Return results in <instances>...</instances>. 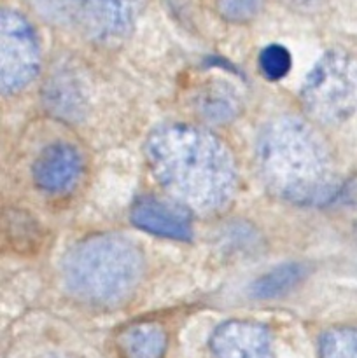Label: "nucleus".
I'll return each instance as SVG.
<instances>
[{
  "label": "nucleus",
  "instance_id": "1",
  "mask_svg": "<svg viewBox=\"0 0 357 358\" xmlns=\"http://www.w3.org/2000/svg\"><path fill=\"white\" fill-rule=\"evenodd\" d=\"M154 178L184 208L217 213L237 191V166L230 149L200 126L164 124L146 143Z\"/></svg>",
  "mask_w": 357,
  "mask_h": 358
},
{
  "label": "nucleus",
  "instance_id": "2",
  "mask_svg": "<svg viewBox=\"0 0 357 358\" xmlns=\"http://www.w3.org/2000/svg\"><path fill=\"white\" fill-rule=\"evenodd\" d=\"M255 159L266 189L296 206H326L342 189L328 145L296 115H280L265 126Z\"/></svg>",
  "mask_w": 357,
  "mask_h": 358
},
{
  "label": "nucleus",
  "instance_id": "3",
  "mask_svg": "<svg viewBox=\"0 0 357 358\" xmlns=\"http://www.w3.org/2000/svg\"><path fill=\"white\" fill-rule=\"evenodd\" d=\"M144 255L128 238L94 234L74 245L62 262L65 289L90 306L114 308L135 294Z\"/></svg>",
  "mask_w": 357,
  "mask_h": 358
},
{
  "label": "nucleus",
  "instance_id": "4",
  "mask_svg": "<svg viewBox=\"0 0 357 358\" xmlns=\"http://www.w3.org/2000/svg\"><path fill=\"white\" fill-rule=\"evenodd\" d=\"M301 101L326 124H340L357 110V62L343 51H328L304 79Z\"/></svg>",
  "mask_w": 357,
  "mask_h": 358
},
{
  "label": "nucleus",
  "instance_id": "5",
  "mask_svg": "<svg viewBox=\"0 0 357 358\" xmlns=\"http://www.w3.org/2000/svg\"><path fill=\"white\" fill-rule=\"evenodd\" d=\"M41 69V45L30 21L16 9L0 14V86L6 96L27 87Z\"/></svg>",
  "mask_w": 357,
  "mask_h": 358
},
{
  "label": "nucleus",
  "instance_id": "6",
  "mask_svg": "<svg viewBox=\"0 0 357 358\" xmlns=\"http://www.w3.org/2000/svg\"><path fill=\"white\" fill-rule=\"evenodd\" d=\"M139 0H79L77 23L98 44H119L135 24Z\"/></svg>",
  "mask_w": 357,
  "mask_h": 358
},
{
  "label": "nucleus",
  "instance_id": "7",
  "mask_svg": "<svg viewBox=\"0 0 357 358\" xmlns=\"http://www.w3.org/2000/svg\"><path fill=\"white\" fill-rule=\"evenodd\" d=\"M216 358H273V338L268 327L252 320H227L210 336Z\"/></svg>",
  "mask_w": 357,
  "mask_h": 358
},
{
  "label": "nucleus",
  "instance_id": "8",
  "mask_svg": "<svg viewBox=\"0 0 357 358\" xmlns=\"http://www.w3.org/2000/svg\"><path fill=\"white\" fill-rule=\"evenodd\" d=\"M83 173L79 150L65 142H56L41 150L31 166L35 185L46 194H65L72 191Z\"/></svg>",
  "mask_w": 357,
  "mask_h": 358
},
{
  "label": "nucleus",
  "instance_id": "9",
  "mask_svg": "<svg viewBox=\"0 0 357 358\" xmlns=\"http://www.w3.org/2000/svg\"><path fill=\"white\" fill-rule=\"evenodd\" d=\"M130 219L140 231L158 238L175 241H189L192 238V224L188 210L156 196H140L133 203Z\"/></svg>",
  "mask_w": 357,
  "mask_h": 358
},
{
  "label": "nucleus",
  "instance_id": "10",
  "mask_svg": "<svg viewBox=\"0 0 357 358\" xmlns=\"http://www.w3.org/2000/svg\"><path fill=\"white\" fill-rule=\"evenodd\" d=\"M46 110L66 122L80 121L86 112V96L79 77L70 70H58L46 80L42 90Z\"/></svg>",
  "mask_w": 357,
  "mask_h": 358
},
{
  "label": "nucleus",
  "instance_id": "11",
  "mask_svg": "<svg viewBox=\"0 0 357 358\" xmlns=\"http://www.w3.org/2000/svg\"><path fill=\"white\" fill-rule=\"evenodd\" d=\"M168 336L156 322H136L122 329L118 336V348L122 358H163Z\"/></svg>",
  "mask_w": 357,
  "mask_h": 358
},
{
  "label": "nucleus",
  "instance_id": "12",
  "mask_svg": "<svg viewBox=\"0 0 357 358\" xmlns=\"http://www.w3.org/2000/svg\"><path fill=\"white\" fill-rule=\"evenodd\" d=\"M240 98L226 83H210L202 87L196 96V110L200 117L212 124H226L240 114Z\"/></svg>",
  "mask_w": 357,
  "mask_h": 358
},
{
  "label": "nucleus",
  "instance_id": "13",
  "mask_svg": "<svg viewBox=\"0 0 357 358\" xmlns=\"http://www.w3.org/2000/svg\"><path fill=\"white\" fill-rule=\"evenodd\" d=\"M304 276L307 268L301 262H284L255 278L248 287V297L255 301L280 299L298 289Z\"/></svg>",
  "mask_w": 357,
  "mask_h": 358
},
{
  "label": "nucleus",
  "instance_id": "14",
  "mask_svg": "<svg viewBox=\"0 0 357 358\" xmlns=\"http://www.w3.org/2000/svg\"><path fill=\"white\" fill-rule=\"evenodd\" d=\"M318 358H357V327H336L318 341Z\"/></svg>",
  "mask_w": 357,
  "mask_h": 358
},
{
  "label": "nucleus",
  "instance_id": "15",
  "mask_svg": "<svg viewBox=\"0 0 357 358\" xmlns=\"http://www.w3.org/2000/svg\"><path fill=\"white\" fill-rule=\"evenodd\" d=\"M27 2L48 23L65 27L77 21L79 0H27Z\"/></svg>",
  "mask_w": 357,
  "mask_h": 358
},
{
  "label": "nucleus",
  "instance_id": "16",
  "mask_svg": "<svg viewBox=\"0 0 357 358\" xmlns=\"http://www.w3.org/2000/svg\"><path fill=\"white\" fill-rule=\"evenodd\" d=\"M258 65L262 76L275 83V80L284 79L289 73L293 58H290V52L284 45L270 44L259 52Z\"/></svg>",
  "mask_w": 357,
  "mask_h": 358
},
{
  "label": "nucleus",
  "instance_id": "17",
  "mask_svg": "<svg viewBox=\"0 0 357 358\" xmlns=\"http://www.w3.org/2000/svg\"><path fill=\"white\" fill-rule=\"evenodd\" d=\"M217 10L230 23H247L261 10L262 0H217Z\"/></svg>",
  "mask_w": 357,
  "mask_h": 358
},
{
  "label": "nucleus",
  "instance_id": "18",
  "mask_svg": "<svg viewBox=\"0 0 357 358\" xmlns=\"http://www.w3.org/2000/svg\"><path fill=\"white\" fill-rule=\"evenodd\" d=\"M286 3H289L290 7L300 10H314L318 6L324 3V0H286Z\"/></svg>",
  "mask_w": 357,
  "mask_h": 358
},
{
  "label": "nucleus",
  "instance_id": "19",
  "mask_svg": "<svg viewBox=\"0 0 357 358\" xmlns=\"http://www.w3.org/2000/svg\"><path fill=\"white\" fill-rule=\"evenodd\" d=\"M46 358H79V357H74V355H49Z\"/></svg>",
  "mask_w": 357,
  "mask_h": 358
}]
</instances>
